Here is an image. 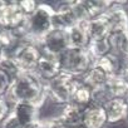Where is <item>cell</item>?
<instances>
[{
    "instance_id": "obj_13",
    "label": "cell",
    "mask_w": 128,
    "mask_h": 128,
    "mask_svg": "<svg viewBox=\"0 0 128 128\" xmlns=\"http://www.w3.org/2000/svg\"><path fill=\"white\" fill-rule=\"evenodd\" d=\"M104 109H106L108 123H112V124L119 123L126 119L127 100L119 99V98H113L104 106Z\"/></svg>"
},
{
    "instance_id": "obj_16",
    "label": "cell",
    "mask_w": 128,
    "mask_h": 128,
    "mask_svg": "<svg viewBox=\"0 0 128 128\" xmlns=\"http://www.w3.org/2000/svg\"><path fill=\"white\" fill-rule=\"evenodd\" d=\"M108 42H109L112 53H114L119 56H123V58L127 55V53H128V30L109 33Z\"/></svg>"
},
{
    "instance_id": "obj_29",
    "label": "cell",
    "mask_w": 128,
    "mask_h": 128,
    "mask_svg": "<svg viewBox=\"0 0 128 128\" xmlns=\"http://www.w3.org/2000/svg\"><path fill=\"white\" fill-rule=\"evenodd\" d=\"M124 58H127V59H128V53H127V55H126V56H124Z\"/></svg>"
},
{
    "instance_id": "obj_10",
    "label": "cell",
    "mask_w": 128,
    "mask_h": 128,
    "mask_svg": "<svg viewBox=\"0 0 128 128\" xmlns=\"http://www.w3.org/2000/svg\"><path fill=\"white\" fill-rule=\"evenodd\" d=\"M83 110L82 108L68 103L64 104L56 119L67 128H82L83 127Z\"/></svg>"
},
{
    "instance_id": "obj_22",
    "label": "cell",
    "mask_w": 128,
    "mask_h": 128,
    "mask_svg": "<svg viewBox=\"0 0 128 128\" xmlns=\"http://www.w3.org/2000/svg\"><path fill=\"white\" fill-rule=\"evenodd\" d=\"M13 80L14 79L6 72L0 69V97H6V94L12 87Z\"/></svg>"
},
{
    "instance_id": "obj_8",
    "label": "cell",
    "mask_w": 128,
    "mask_h": 128,
    "mask_svg": "<svg viewBox=\"0 0 128 128\" xmlns=\"http://www.w3.org/2000/svg\"><path fill=\"white\" fill-rule=\"evenodd\" d=\"M104 18L110 33L128 30V14L122 6H118V3H114V5L104 14Z\"/></svg>"
},
{
    "instance_id": "obj_24",
    "label": "cell",
    "mask_w": 128,
    "mask_h": 128,
    "mask_svg": "<svg viewBox=\"0 0 128 128\" xmlns=\"http://www.w3.org/2000/svg\"><path fill=\"white\" fill-rule=\"evenodd\" d=\"M19 6L22 8L23 13L26 16H29V15H32L35 12V9L38 6V3L32 2V0H23V2H19Z\"/></svg>"
},
{
    "instance_id": "obj_1",
    "label": "cell",
    "mask_w": 128,
    "mask_h": 128,
    "mask_svg": "<svg viewBox=\"0 0 128 128\" xmlns=\"http://www.w3.org/2000/svg\"><path fill=\"white\" fill-rule=\"evenodd\" d=\"M46 97V82L42 80L35 73H20L12 83L6 99L14 104L30 103L36 107Z\"/></svg>"
},
{
    "instance_id": "obj_21",
    "label": "cell",
    "mask_w": 128,
    "mask_h": 128,
    "mask_svg": "<svg viewBox=\"0 0 128 128\" xmlns=\"http://www.w3.org/2000/svg\"><path fill=\"white\" fill-rule=\"evenodd\" d=\"M112 98L108 88L104 86V87H99V88H96L92 90V104H96V106H100V107H104Z\"/></svg>"
},
{
    "instance_id": "obj_25",
    "label": "cell",
    "mask_w": 128,
    "mask_h": 128,
    "mask_svg": "<svg viewBox=\"0 0 128 128\" xmlns=\"http://www.w3.org/2000/svg\"><path fill=\"white\" fill-rule=\"evenodd\" d=\"M9 113V100L5 97H0V123L5 119Z\"/></svg>"
},
{
    "instance_id": "obj_20",
    "label": "cell",
    "mask_w": 128,
    "mask_h": 128,
    "mask_svg": "<svg viewBox=\"0 0 128 128\" xmlns=\"http://www.w3.org/2000/svg\"><path fill=\"white\" fill-rule=\"evenodd\" d=\"M87 49L90 52V54L94 56L96 60L112 52L109 42H108V36L102 38V39H97V40H90V43H89Z\"/></svg>"
},
{
    "instance_id": "obj_2",
    "label": "cell",
    "mask_w": 128,
    "mask_h": 128,
    "mask_svg": "<svg viewBox=\"0 0 128 128\" xmlns=\"http://www.w3.org/2000/svg\"><path fill=\"white\" fill-rule=\"evenodd\" d=\"M58 59L60 63L62 72L72 74L74 77H82L97 62L87 48L82 49L72 46L66 49L62 54H59Z\"/></svg>"
},
{
    "instance_id": "obj_11",
    "label": "cell",
    "mask_w": 128,
    "mask_h": 128,
    "mask_svg": "<svg viewBox=\"0 0 128 128\" xmlns=\"http://www.w3.org/2000/svg\"><path fill=\"white\" fill-rule=\"evenodd\" d=\"M69 46L72 48H88L90 39L87 30V22H78L74 26L68 30Z\"/></svg>"
},
{
    "instance_id": "obj_27",
    "label": "cell",
    "mask_w": 128,
    "mask_h": 128,
    "mask_svg": "<svg viewBox=\"0 0 128 128\" xmlns=\"http://www.w3.org/2000/svg\"><path fill=\"white\" fill-rule=\"evenodd\" d=\"M24 128H43V122L40 119H38V120H34V122L26 124Z\"/></svg>"
},
{
    "instance_id": "obj_14",
    "label": "cell",
    "mask_w": 128,
    "mask_h": 128,
    "mask_svg": "<svg viewBox=\"0 0 128 128\" xmlns=\"http://www.w3.org/2000/svg\"><path fill=\"white\" fill-rule=\"evenodd\" d=\"M123 62H124L123 56H119V55H117V54L110 52V53L100 56L99 59H97L96 66L100 67L109 77H112V76L120 74V69H122V66H123Z\"/></svg>"
},
{
    "instance_id": "obj_15",
    "label": "cell",
    "mask_w": 128,
    "mask_h": 128,
    "mask_svg": "<svg viewBox=\"0 0 128 128\" xmlns=\"http://www.w3.org/2000/svg\"><path fill=\"white\" fill-rule=\"evenodd\" d=\"M12 112L16 116L24 127L39 119V107L30 103H16L14 104V109Z\"/></svg>"
},
{
    "instance_id": "obj_19",
    "label": "cell",
    "mask_w": 128,
    "mask_h": 128,
    "mask_svg": "<svg viewBox=\"0 0 128 128\" xmlns=\"http://www.w3.org/2000/svg\"><path fill=\"white\" fill-rule=\"evenodd\" d=\"M70 103L82 109H86L88 106L92 104V89L89 87L79 83V86L77 87V89L72 97Z\"/></svg>"
},
{
    "instance_id": "obj_9",
    "label": "cell",
    "mask_w": 128,
    "mask_h": 128,
    "mask_svg": "<svg viewBox=\"0 0 128 128\" xmlns=\"http://www.w3.org/2000/svg\"><path fill=\"white\" fill-rule=\"evenodd\" d=\"M108 123L104 107L90 104L83 110L84 128H104Z\"/></svg>"
},
{
    "instance_id": "obj_6",
    "label": "cell",
    "mask_w": 128,
    "mask_h": 128,
    "mask_svg": "<svg viewBox=\"0 0 128 128\" xmlns=\"http://www.w3.org/2000/svg\"><path fill=\"white\" fill-rule=\"evenodd\" d=\"M39 46L42 48L43 52L58 56L66 49L69 48L68 32L53 28L46 35L42 38V40L39 42Z\"/></svg>"
},
{
    "instance_id": "obj_26",
    "label": "cell",
    "mask_w": 128,
    "mask_h": 128,
    "mask_svg": "<svg viewBox=\"0 0 128 128\" xmlns=\"http://www.w3.org/2000/svg\"><path fill=\"white\" fill-rule=\"evenodd\" d=\"M43 122V128H67L62 122L58 119H52V120H42Z\"/></svg>"
},
{
    "instance_id": "obj_4",
    "label": "cell",
    "mask_w": 128,
    "mask_h": 128,
    "mask_svg": "<svg viewBox=\"0 0 128 128\" xmlns=\"http://www.w3.org/2000/svg\"><path fill=\"white\" fill-rule=\"evenodd\" d=\"M79 77L62 72L55 78L46 83V94L48 97L58 104H68L72 100V97L79 86Z\"/></svg>"
},
{
    "instance_id": "obj_3",
    "label": "cell",
    "mask_w": 128,
    "mask_h": 128,
    "mask_svg": "<svg viewBox=\"0 0 128 128\" xmlns=\"http://www.w3.org/2000/svg\"><path fill=\"white\" fill-rule=\"evenodd\" d=\"M54 8L48 4H38L35 12L28 16V33L25 40L39 43L53 29Z\"/></svg>"
},
{
    "instance_id": "obj_12",
    "label": "cell",
    "mask_w": 128,
    "mask_h": 128,
    "mask_svg": "<svg viewBox=\"0 0 128 128\" xmlns=\"http://www.w3.org/2000/svg\"><path fill=\"white\" fill-rule=\"evenodd\" d=\"M108 79H109V76L100 67L96 66V64L87 73H84L82 77H79L80 83L89 87L92 90L96 88H99V87H104L107 84Z\"/></svg>"
},
{
    "instance_id": "obj_23",
    "label": "cell",
    "mask_w": 128,
    "mask_h": 128,
    "mask_svg": "<svg viewBox=\"0 0 128 128\" xmlns=\"http://www.w3.org/2000/svg\"><path fill=\"white\" fill-rule=\"evenodd\" d=\"M0 128H24V126L20 123V120L16 118V116L13 112H10L5 117V119L0 123Z\"/></svg>"
},
{
    "instance_id": "obj_18",
    "label": "cell",
    "mask_w": 128,
    "mask_h": 128,
    "mask_svg": "<svg viewBox=\"0 0 128 128\" xmlns=\"http://www.w3.org/2000/svg\"><path fill=\"white\" fill-rule=\"evenodd\" d=\"M87 30L90 40H97L102 39L109 35V26L107 24V20L104 18V14L99 18L92 19L87 22Z\"/></svg>"
},
{
    "instance_id": "obj_17",
    "label": "cell",
    "mask_w": 128,
    "mask_h": 128,
    "mask_svg": "<svg viewBox=\"0 0 128 128\" xmlns=\"http://www.w3.org/2000/svg\"><path fill=\"white\" fill-rule=\"evenodd\" d=\"M106 87L108 88L112 98H119V99H128V82L120 76H112L109 77Z\"/></svg>"
},
{
    "instance_id": "obj_5",
    "label": "cell",
    "mask_w": 128,
    "mask_h": 128,
    "mask_svg": "<svg viewBox=\"0 0 128 128\" xmlns=\"http://www.w3.org/2000/svg\"><path fill=\"white\" fill-rule=\"evenodd\" d=\"M42 55V48L39 43L24 40L12 54L18 67L23 73H35L38 62Z\"/></svg>"
},
{
    "instance_id": "obj_28",
    "label": "cell",
    "mask_w": 128,
    "mask_h": 128,
    "mask_svg": "<svg viewBox=\"0 0 128 128\" xmlns=\"http://www.w3.org/2000/svg\"><path fill=\"white\" fill-rule=\"evenodd\" d=\"M124 120L128 122V99H127V112H126V119Z\"/></svg>"
},
{
    "instance_id": "obj_7",
    "label": "cell",
    "mask_w": 128,
    "mask_h": 128,
    "mask_svg": "<svg viewBox=\"0 0 128 128\" xmlns=\"http://www.w3.org/2000/svg\"><path fill=\"white\" fill-rule=\"evenodd\" d=\"M60 73H62V68H60V63H59L58 56L42 50V55L38 62L35 74L42 80L48 83L49 80H52Z\"/></svg>"
}]
</instances>
